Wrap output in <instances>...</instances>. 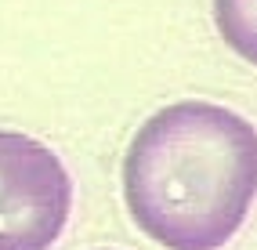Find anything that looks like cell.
Instances as JSON below:
<instances>
[{"label": "cell", "instance_id": "6da1fadb", "mask_svg": "<svg viewBox=\"0 0 257 250\" xmlns=\"http://www.w3.org/2000/svg\"><path fill=\"white\" fill-rule=\"evenodd\" d=\"M253 196L257 127L235 109L185 98L156 109L127 145V214L163 250H221Z\"/></svg>", "mask_w": 257, "mask_h": 250}, {"label": "cell", "instance_id": "7a4b0ae2", "mask_svg": "<svg viewBox=\"0 0 257 250\" xmlns=\"http://www.w3.org/2000/svg\"><path fill=\"white\" fill-rule=\"evenodd\" d=\"M69 210L65 163L22 131H0V250H51Z\"/></svg>", "mask_w": 257, "mask_h": 250}, {"label": "cell", "instance_id": "3957f363", "mask_svg": "<svg viewBox=\"0 0 257 250\" xmlns=\"http://www.w3.org/2000/svg\"><path fill=\"white\" fill-rule=\"evenodd\" d=\"M214 22L221 40L257 65V0H214Z\"/></svg>", "mask_w": 257, "mask_h": 250}, {"label": "cell", "instance_id": "277c9868", "mask_svg": "<svg viewBox=\"0 0 257 250\" xmlns=\"http://www.w3.org/2000/svg\"><path fill=\"white\" fill-rule=\"evenodd\" d=\"M98 250H109V246H98Z\"/></svg>", "mask_w": 257, "mask_h": 250}]
</instances>
